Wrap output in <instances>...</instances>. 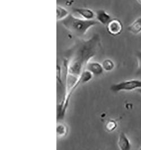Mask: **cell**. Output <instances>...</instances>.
I'll use <instances>...</instances> for the list:
<instances>
[{"label": "cell", "mask_w": 141, "mask_h": 150, "mask_svg": "<svg viewBox=\"0 0 141 150\" xmlns=\"http://www.w3.org/2000/svg\"><path fill=\"white\" fill-rule=\"evenodd\" d=\"M101 47V38L98 34H94L88 40L78 39L68 50L64 57L67 61L68 74L79 77Z\"/></svg>", "instance_id": "obj_1"}, {"label": "cell", "mask_w": 141, "mask_h": 150, "mask_svg": "<svg viewBox=\"0 0 141 150\" xmlns=\"http://www.w3.org/2000/svg\"><path fill=\"white\" fill-rule=\"evenodd\" d=\"M61 21L64 27L79 38L85 36L90 28L99 24L97 20H86L83 18H79L71 14H69Z\"/></svg>", "instance_id": "obj_2"}, {"label": "cell", "mask_w": 141, "mask_h": 150, "mask_svg": "<svg viewBox=\"0 0 141 150\" xmlns=\"http://www.w3.org/2000/svg\"><path fill=\"white\" fill-rule=\"evenodd\" d=\"M140 88H141V81L132 79L114 84L110 87V90L114 93H117L121 91H132Z\"/></svg>", "instance_id": "obj_3"}, {"label": "cell", "mask_w": 141, "mask_h": 150, "mask_svg": "<svg viewBox=\"0 0 141 150\" xmlns=\"http://www.w3.org/2000/svg\"><path fill=\"white\" fill-rule=\"evenodd\" d=\"M108 33L112 36H118L123 30V24L121 21L117 18L112 19L106 25Z\"/></svg>", "instance_id": "obj_4"}, {"label": "cell", "mask_w": 141, "mask_h": 150, "mask_svg": "<svg viewBox=\"0 0 141 150\" xmlns=\"http://www.w3.org/2000/svg\"><path fill=\"white\" fill-rule=\"evenodd\" d=\"M74 11L80 15L82 18L86 20H94L95 18V13L87 8H74Z\"/></svg>", "instance_id": "obj_5"}, {"label": "cell", "mask_w": 141, "mask_h": 150, "mask_svg": "<svg viewBox=\"0 0 141 150\" xmlns=\"http://www.w3.org/2000/svg\"><path fill=\"white\" fill-rule=\"evenodd\" d=\"M86 69L90 71L95 76L102 75L104 71L102 65L98 62H89L87 66Z\"/></svg>", "instance_id": "obj_6"}, {"label": "cell", "mask_w": 141, "mask_h": 150, "mask_svg": "<svg viewBox=\"0 0 141 150\" xmlns=\"http://www.w3.org/2000/svg\"><path fill=\"white\" fill-rule=\"evenodd\" d=\"M95 18L97 21L103 25H107L112 19L111 15L103 9H99L95 12Z\"/></svg>", "instance_id": "obj_7"}, {"label": "cell", "mask_w": 141, "mask_h": 150, "mask_svg": "<svg viewBox=\"0 0 141 150\" xmlns=\"http://www.w3.org/2000/svg\"><path fill=\"white\" fill-rule=\"evenodd\" d=\"M117 144L119 149L121 150H129L131 149V143L127 135L121 132L119 134Z\"/></svg>", "instance_id": "obj_8"}, {"label": "cell", "mask_w": 141, "mask_h": 150, "mask_svg": "<svg viewBox=\"0 0 141 150\" xmlns=\"http://www.w3.org/2000/svg\"><path fill=\"white\" fill-rule=\"evenodd\" d=\"M128 30L132 34L135 35L141 33V17L137 19L129 25Z\"/></svg>", "instance_id": "obj_9"}, {"label": "cell", "mask_w": 141, "mask_h": 150, "mask_svg": "<svg viewBox=\"0 0 141 150\" xmlns=\"http://www.w3.org/2000/svg\"><path fill=\"white\" fill-rule=\"evenodd\" d=\"M69 14V11L64 7L57 5V21H62Z\"/></svg>", "instance_id": "obj_10"}, {"label": "cell", "mask_w": 141, "mask_h": 150, "mask_svg": "<svg viewBox=\"0 0 141 150\" xmlns=\"http://www.w3.org/2000/svg\"><path fill=\"white\" fill-rule=\"evenodd\" d=\"M93 74L90 71L87 70V69L85 70L80 76L81 79L82 84H85L90 82L93 79Z\"/></svg>", "instance_id": "obj_11"}, {"label": "cell", "mask_w": 141, "mask_h": 150, "mask_svg": "<svg viewBox=\"0 0 141 150\" xmlns=\"http://www.w3.org/2000/svg\"><path fill=\"white\" fill-rule=\"evenodd\" d=\"M103 68L106 71H111L115 67L114 62L111 59H105L102 63Z\"/></svg>", "instance_id": "obj_12"}, {"label": "cell", "mask_w": 141, "mask_h": 150, "mask_svg": "<svg viewBox=\"0 0 141 150\" xmlns=\"http://www.w3.org/2000/svg\"><path fill=\"white\" fill-rule=\"evenodd\" d=\"M68 132L67 127L63 124H58L57 127V133L59 137L65 136Z\"/></svg>", "instance_id": "obj_13"}, {"label": "cell", "mask_w": 141, "mask_h": 150, "mask_svg": "<svg viewBox=\"0 0 141 150\" xmlns=\"http://www.w3.org/2000/svg\"><path fill=\"white\" fill-rule=\"evenodd\" d=\"M117 127V123L114 119L109 120L105 125L106 129L109 132H114L115 130L116 129Z\"/></svg>", "instance_id": "obj_14"}, {"label": "cell", "mask_w": 141, "mask_h": 150, "mask_svg": "<svg viewBox=\"0 0 141 150\" xmlns=\"http://www.w3.org/2000/svg\"><path fill=\"white\" fill-rule=\"evenodd\" d=\"M136 56H137V61H138V68L141 70V51H138L136 54Z\"/></svg>", "instance_id": "obj_15"}, {"label": "cell", "mask_w": 141, "mask_h": 150, "mask_svg": "<svg viewBox=\"0 0 141 150\" xmlns=\"http://www.w3.org/2000/svg\"><path fill=\"white\" fill-rule=\"evenodd\" d=\"M137 91L141 95V88H140L137 89Z\"/></svg>", "instance_id": "obj_16"}, {"label": "cell", "mask_w": 141, "mask_h": 150, "mask_svg": "<svg viewBox=\"0 0 141 150\" xmlns=\"http://www.w3.org/2000/svg\"><path fill=\"white\" fill-rule=\"evenodd\" d=\"M137 1V2L139 4H140L141 5V0H136Z\"/></svg>", "instance_id": "obj_17"}, {"label": "cell", "mask_w": 141, "mask_h": 150, "mask_svg": "<svg viewBox=\"0 0 141 150\" xmlns=\"http://www.w3.org/2000/svg\"><path fill=\"white\" fill-rule=\"evenodd\" d=\"M140 150H141V147H140Z\"/></svg>", "instance_id": "obj_18"}]
</instances>
